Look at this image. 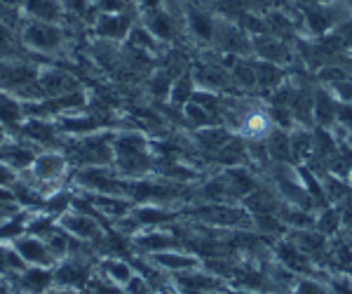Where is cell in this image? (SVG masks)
<instances>
[{
	"label": "cell",
	"mask_w": 352,
	"mask_h": 294,
	"mask_svg": "<svg viewBox=\"0 0 352 294\" xmlns=\"http://www.w3.org/2000/svg\"><path fill=\"white\" fill-rule=\"evenodd\" d=\"M172 101L174 104H188V101L192 99V87H190V78H181V81H176L174 85H172Z\"/></svg>",
	"instance_id": "obj_17"
},
{
	"label": "cell",
	"mask_w": 352,
	"mask_h": 294,
	"mask_svg": "<svg viewBox=\"0 0 352 294\" xmlns=\"http://www.w3.org/2000/svg\"><path fill=\"white\" fill-rule=\"evenodd\" d=\"M19 41L28 54L59 59V56L71 52L73 33L64 24H47V21H36L24 17V24L19 28Z\"/></svg>",
	"instance_id": "obj_1"
},
{
	"label": "cell",
	"mask_w": 352,
	"mask_h": 294,
	"mask_svg": "<svg viewBox=\"0 0 352 294\" xmlns=\"http://www.w3.org/2000/svg\"><path fill=\"white\" fill-rule=\"evenodd\" d=\"M184 113H186V120L190 123L192 127H209L217 123V118L212 116L207 109H204L202 104H197V101H188V104L184 106Z\"/></svg>",
	"instance_id": "obj_15"
},
{
	"label": "cell",
	"mask_w": 352,
	"mask_h": 294,
	"mask_svg": "<svg viewBox=\"0 0 352 294\" xmlns=\"http://www.w3.org/2000/svg\"><path fill=\"white\" fill-rule=\"evenodd\" d=\"M124 294H151V282L144 275H132L127 282H124Z\"/></svg>",
	"instance_id": "obj_20"
},
{
	"label": "cell",
	"mask_w": 352,
	"mask_h": 294,
	"mask_svg": "<svg viewBox=\"0 0 352 294\" xmlns=\"http://www.w3.org/2000/svg\"><path fill=\"white\" fill-rule=\"evenodd\" d=\"M294 294H331V292H329V287H324L317 280H300Z\"/></svg>",
	"instance_id": "obj_21"
},
{
	"label": "cell",
	"mask_w": 352,
	"mask_h": 294,
	"mask_svg": "<svg viewBox=\"0 0 352 294\" xmlns=\"http://www.w3.org/2000/svg\"><path fill=\"white\" fill-rule=\"evenodd\" d=\"M176 287L179 290H186L190 294H207V292H217L221 290V278L214 273H200L197 269L192 271H184L176 278Z\"/></svg>",
	"instance_id": "obj_8"
},
{
	"label": "cell",
	"mask_w": 352,
	"mask_h": 294,
	"mask_svg": "<svg viewBox=\"0 0 352 294\" xmlns=\"http://www.w3.org/2000/svg\"><path fill=\"white\" fill-rule=\"evenodd\" d=\"M132 17L122 12H99L94 19L92 28H89V33H92L94 38H104V41H124V38L129 36V31H132Z\"/></svg>",
	"instance_id": "obj_4"
},
{
	"label": "cell",
	"mask_w": 352,
	"mask_h": 294,
	"mask_svg": "<svg viewBox=\"0 0 352 294\" xmlns=\"http://www.w3.org/2000/svg\"><path fill=\"white\" fill-rule=\"evenodd\" d=\"M38 85H41L45 99L61 97V94L80 90V83L76 81V76H71L68 71L59 69L56 64H45L38 69Z\"/></svg>",
	"instance_id": "obj_3"
},
{
	"label": "cell",
	"mask_w": 352,
	"mask_h": 294,
	"mask_svg": "<svg viewBox=\"0 0 352 294\" xmlns=\"http://www.w3.org/2000/svg\"><path fill=\"white\" fill-rule=\"evenodd\" d=\"M242 127L249 137H263V134H268V129H270V120H268V116H263V113H249V116L244 118Z\"/></svg>",
	"instance_id": "obj_16"
},
{
	"label": "cell",
	"mask_w": 352,
	"mask_h": 294,
	"mask_svg": "<svg viewBox=\"0 0 352 294\" xmlns=\"http://www.w3.org/2000/svg\"><path fill=\"white\" fill-rule=\"evenodd\" d=\"M54 273V285L64 287V290H76L89 282V266L87 259L82 257H66L52 269Z\"/></svg>",
	"instance_id": "obj_6"
},
{
	"label": "cell",
	"mask_w": 352,
	"mask_h": 294,
	"mask_svg": "<svg viewBox=\"0 0 352 294\" xmlns=\"http://www.w3.org/2000/svg\"><path fill=\"white\" fill-rule=\"evenodd\" d=\"M336 118L340 123H345V125H352V101L336 106Z\"/></svg>",
	"instance_id": "obj_22"
},
{
	"label": "cell",
	"mask_w": 352,
	"mask_h": 294,
	"mask_svg": "<svg viewBox=\"0 0 352 294\" xmlns=\"http://www.w3.org/2000/svg\"><path fill=\"white\" fill-rule=\"evenodd\" d=\"M136 217V222L141 224V229H151V226H160L162 222H169L172 219V214L160 210V207H136V210L132 212Z\"/></svg>",
	"instance_id": "obj_14"
},
{
	"label": "cell",
	"mask_w": 352,
	"mask_h": 294,
	"mask_svg": "<svg viewBox=\"0 0 352 294\" xmlns=\"http://www.w3.org/2000/svg\"><path fill=\"white\" fill-rule=\"evenodd\" d=\"M188 26L195 38H202V41H212L214 38V21L200 10H190L188 12Z\"/></svg>",
	"instance_id": "obj_13"
},
{
	"label": "cell",
	"mask_w": 352,
	"mask_h": 294,
	"mask_svg": "<svg viewBox=\"0 0 352 294\" xmlns=\"http://www.w3.org/2000/svg\"><path fill=\"white\" fill-rule=\"evenodd\" d=\"M8 139H10V132H8V127H5L3 123H0V146H3V144H5V141H8Z\"/></svg>",
	"instance_id": "obj_25"
},
{
	"label": "cell",
	"mask_w": 352,
	"mask_h": 294,
	"mask_svg": "<svg viewBox=\"0 0 352 294\" xmlns=\"http://www.w3.org/2000/svg\"><path fill=\"white\" fill-rule=\"evenodd\" d=\"M151 259L155 262V266L174 271V273H184V271L200 269V259L192 257V254L176 252V250H164V252L151 254Z\"/></svg>",
	"instance_id": "obj_9"
},
{
	"label": "cell",
	"mask_w": 352,
	"mask_h": 294,
	"mask_svg": "<svg viewBox=\"0 0 352 294\" xmlns=\"http://www.w3.org/2000/svg\"><path fill=\"white\" fill-rule=\"evenodd\" d=\"M174 238L169 233H162V231H146V233H139L136 235V245L141 250L151 252V254H157V252H164V250H174Z\"/></svg>",
	"instance_id": "obj_11"
},
{
	"label": "cell",
	"mask_w": 352,
	"mask_h": 294,
	"mask_svg": "<svg viewBox=\"0 0 352 294\" xmlns=\"http://www.w3.org/2000/svg\"><path fill=\"white\" fill-rule=\"evenodd\" d=\"M336 118V106L331 104V99L324 97V92L317 97V120L320 123H331Z\"/></svg>",
	"instance_id": "obj_18"
},
{
	"label": "cell",
	"mask_w": 352,
	"mask_h": 294,
	"mask_svg": "<svg viewBox=\"0 0 352 294\" xmlns=\"http://www.w3.org/2000/svg\"><path fill=\"white\" fill-rule=\"evenodd\" d=\"M333 292L336 294H352V280H336Z\"/></svg>",
	"instance_id": "obj_23"
},
{
	"label": "cell",
	"mask_w": 352,
	"mask_h": 294,
	"mask_svg": "<svg viewBox=\"0 0 352 294\" xmlns=\"http://www.w3.org/2000/svg\"><path fill=\"white\" fill-rule=\"evenodd\" d=\"M101 273L106 275V280L124 287V282L134 275V269H132V264L122 262V259H106V262L101 264Z\"/></svg>",
	"instance_id": "obj_12"
},
{
	"label": "cell",
	"mask_w": 352,
	"mask_h": 294,
	"mask_svg": "<svg viewBox=\"0 0 352 294\" xmlns=\"http://www.w3.org/2000/svg\"><path fill=\"white\" fill-rule=\"evenodd\" d=\"M21 12L26 19L47 21V24H64L66 10L61 0H24Z\"/></svg>",
	"instance_id": "obj_7"
},
{
	"label": "cell",
	"mask_w": 352,
	"mask_h": 294,
	"mask_svg": "<svg viewBox=\"0 0 352 294\" xmlns=\"http://www.w3.org/2000/svg\"><path fill=\"white\" fill-rule=\"evenodd\" d=\"M153 36L157 38V41H172L176 36V24L174 19L169 17L167 12H162L160 8L157 10H151V12H146V24H144Z\"/></svg>",
	"instance_id": "obj_10"
},
{
	"label": "cell",
	"mask_w": 352,
	"mask_h": 294,
	"mask_svg": "<svg viewBox=\"0 0 352 294\" xmlns=\"http://www.w3.org/2000/svg\"><path fill=\"white\" fill-rule=\"evenodd\" d=\"M12 247L19 252V257L24 259L26 266H43V269L56 266L54 257L50 254L47 242L43 238H38V235H31V233L19 235V238L12 242Z\"/></svg>",
	"instance_id": "obj_5"
},
{
	"label": "cell",
	"mask_w": 352,
	"mask_h": 294,
	"mask_svg": "<svg viewBox=\"0 0 352 294\" xmlns=\"http://www.w3.org/2000/svg\"><path fill=\"white\" fill-rule=\"evenodd\" d=\"M56 224H59L61 231L73 235V238H78L82 242H94L92 247H96V242H101L106 235L104 229H101L92 214H85L78 210H66L61 217H56Z\"/></svg>",
	"instance_id": "obj_2"
},
{
	"label": "cell",
	"mask_w": 352,
	"mask_h": 294,
	"mask_svg": "<svg viewBox=\"0 0 352 294\" xmlns=\"http://www.w3.org/2000/svg\"><path fill=\"white\" fill-rule=\"evenodd\" d=\"M223 294H258V292H254V290H226Z\"/></svg>",
	"instance_id": "obj_26"
},
{
	"label": "cell",
	"mask_w": 352,
	"mask_h": 294,
	"mask_svg": "<svg viewBox=\"0 0 352 294\" xmlns=\"http://www.w3.org/2000/svg\"><path fill=\"white\" fill-rule=\"evenodd\" d=\"M172 78H169V73H155V78L151 81V92L155 94V97H167L169 92H172Z\"/></svg>",
	"instance_id": "obj_19"
},
{
	"label": "cell",
	"mask_w": 352,
	"mask_h": 294,
	"mask_svg": "<svg viewBox=\"0 0 352 294\" xmlns=\"http://www.w3.org/2000/svg\"><path fill=\"white\" fill-rule=\"evenodd\" d=\"M136 3L144 8V12H151V10H157L160 8V0H136Z\"/></svg>",
	"instance_id": "obj_24"
}]
</instances>
